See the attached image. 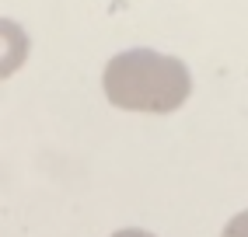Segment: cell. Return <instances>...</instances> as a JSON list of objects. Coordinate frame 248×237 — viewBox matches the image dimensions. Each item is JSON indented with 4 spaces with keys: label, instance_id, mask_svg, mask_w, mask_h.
<instances>
[{
    "label": "cell",
    "instance_id": "obj_1",
    "mask_svg": "<svg viewBox=\"0 0 248 237\" xmlns=\"http://www.w3.org/2000/svg\"><path fill=\"white\" fill-rule=\"evenodd\" d=\"M102 88L115 108L168 115L189 101L192 74L178 56L157 49H126L105 63Z\"/></svg>",
    "mask_w": 248,
    "mask_h": 237
},
{
    "label": "cell",
    "instance_id": "obj_2",
    "mask_svg": "<svg viewBox=\"0 0 248 237\" xmlns=\"http://www.w3.org/2000/svg\"><path fill=\"white\" fill-rule=\"evenodd\" d=\"M28 49H31L28 31L14 18H0V80L21 70V63L28 59Z\"/></svg>",
    "mask_w": 248,
    "mask_h": 237
},
{
    "label": "cell",
    "instance_id": "obj_3",
    "mask_svg": "<svg viewBox=\"0 0 248 237\" xmlns=\"http://www.w3.org/2000/svg\"><path fill=\"white\" fill-rule=\"evenodd\" d=\"M224 237H248V209L245 213H234V216L227 220Z\"/></svg>",
    "mask_w": 248,
    "mask_h": 237
},
{
    "label": "cell",
    "instance_id": "obj_4",
    "mask_svg": "<svg viewBox=\"0 0 248 237\" xmlns=\"http://www.w3.org/2000/svg\"><path fill=\"white\" fill-rule=\"evenodd\" d=\"M112 237H154L151 230H140V227H123V230H115Z\"/></svg>",
    "mask_w": 248,
    "mask_h": 237
}]
</instances>
